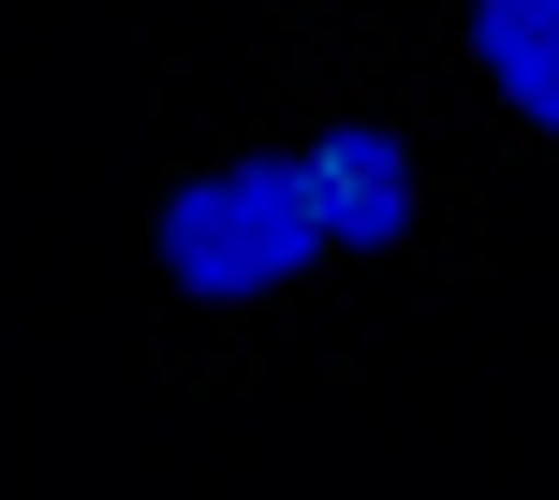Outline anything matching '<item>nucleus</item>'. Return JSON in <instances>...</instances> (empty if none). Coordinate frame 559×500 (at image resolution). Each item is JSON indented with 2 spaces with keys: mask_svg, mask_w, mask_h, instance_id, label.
Returning <instances> with one entry per match:
<instances>
[{
  "mask_svg": "<svg viewBox=\"0 0 559 500\" xmlns=\"http://www.w3.org/2000/svg\"><path fill=\"white\" fill-rule=\"evenodd\" d=\"M309 250H324V222H309V177L295 163H222V177H192V192L163 206V279L206 295V309L280 295Z\"/></svg>",
  "mask_w": 559,
  "mask_h": 500,
  "instance_id": "obj_1",
  "label": "nucleus"
},
{
  "mask_svg": "<svg viewBox=\"0 0 559 500\" xmlns=\"http://www.w3.org/2000/svg\"><path fill=\"white\" fill-rule=\"evenodd\" d=\"M295 177H309V222H324V250H397V236H413V147L368 133V118H338Z\"/></svg>",
  "mask_w": 559,
  "mask_h": 500,
  "instance_id": "obj_2",
  "label": "nucleus"
},
{
  "mask_svg": "<svg viewBox=\"0 0 559 500\" xmlns=\"http://www.w3.org/2000/svg\"><path fill=\"white\" fill-rule=\"evenodd\" d=\"M472 59L559 133V0H472Z\"/></svg>",
  "mask_w": 559,
  "mask_h": 500,
  "instance_id": "obj_3",
  "label": "nucleus"
}]
</instances>
